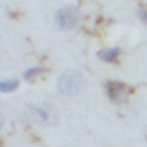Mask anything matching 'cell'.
I'll list each match as a JSON object with an SVG mask.
<instances>
[{
	"instance_id": "obj_1",
	"label": "cell",
	"mask_w": 147,
	"mask_h": 147,
	"mask_svg": "<svg viewBox=\"0 0 147 147\" xmlns=\"http://www.w3.org/2000/svg\"><path fill=\"white\" fill-rule=\"evenodd\" d=\"M24 116L28 121L42 126H50L57 121V111L50 104H30L24 109Z\"/></svg>"
},
{
	"instance_id": "obj_2",
	"label": "cell",
	"mask_w": 147,
	"mask_h": 147,
	"mask_svg": "<svg viewBox=\"0 0 147 147\" xmlns=\"http://www.w3.org/2000/svg\"><path fill=\"white\" fill-rule=\"evenodd\" d=\"M85 85V78L80 71L76 69H67L64 71L59 82H57V88H59V94L61 95H66V97H73V95H78L82 92Z\"/></svg>"
},
{
	"instance_id": "obj_3",
	"label": "cell",
	"mask_w": 147,
	"mask_h": 147,
	"mask_svg": "<svg viewBox=\"0 0 147 147\" xmlns=\"http://www.w3.org/2000/svg\"><path fill=\"white\" fill-rule=\"evenodd\" d=\"M82 19V12L76 9V7H73V5H67V7H62L55 12L54 16V21L57 24V28L67 31V30H73V28H76L78 23Z\"/></svg>"
},
{
	"instance_id": "obj_4",
	"label": "cell",
	"mask_w": 147,
	"mask_h": 147,
	"mask_svg": "<svg viewBox=\"0 0 147 147\" xmlns=\"http://www.w3.org/2000/svg\"><path fill=\"white\" fill-rule=\"evenodd\" d=\"M106 90H107V97L111 100H114V102H119L126 94V87L121 82H109Z\"/></svg>"
},
{
	"instance_id": "obj_5",
	"label": "cell",
	"mask_w": 147,
	"mask_h": 147,
	"mask_svg": "<svg viewBox=\"0 0 147 147\" xmlns=\"http://www.w3.org/2000/svg\"><path fill=\"white\" fill-rule=\"evenodd\" d=\"M119 54L121 50L118 47H111V49H102L99 52V59L104 61V62H116L119 59Z\"/></svg>"
},
{
	"instance_id": "obj_6",
	"label": "cell",
	"mask_w": 147,
	"mask_h": 147,
	"mask_svg": "<svg viewBox=\"0 0 147 147\" xmlns=\"http://www.w3.org/2000/svg\"><path fill=\"white\" fill-rule=\"evenodd\" d=\"M18 87H19V82L16 78H7V80H2V83H0V90H2L4 94H11Z\"/></svg>"
},
{
	"instance_id": "obj_7",
	"label": "cell",
	"mask_w": 147,
	"mask_h": 147,
	"mask_svg": "<svg viewBox=\"0 0 147 147\" xmlns=\"http://www.w3.org/2000/svg\"><path fill=\"white\" fill-rule=\"evenodd\" d=\"M40 73H42V67H30V69L24 71V75H23V76H24L26 80H33L35 76L40 75Z\"/></svg>"
},
{
	"instance_id": "obj_8",
	"label": "cell",
	"mask_w": 147,
	"mask_h": 147,
	"mask_svg": "<svg viewBox=\"0 0 147 147\" xmlns=\"http://www.w3.org/2000/svg\"><path fill=\"white\" fill-rule=\"evenodd\" d=\"M137 14H138L140 21H142V23L147 26V9H138V12H137Z\"/></svg>"
}]
</instances>
